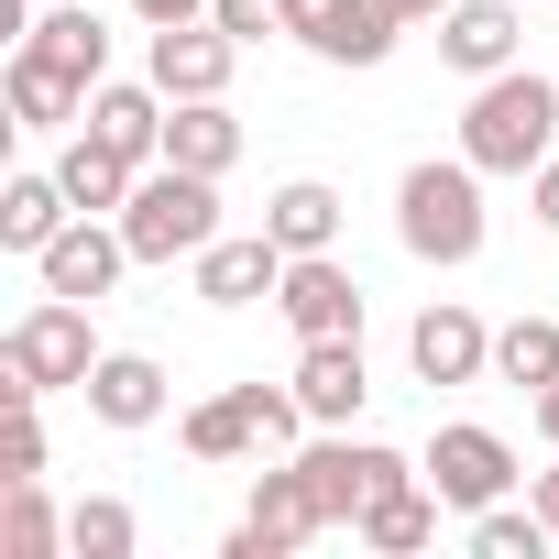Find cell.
I'll use <instances>...</instances> for the list:
<instances>
[{
    "mask_svg": "<svg viewBox=\"0 0 559 559\" xmlns=\"http://www.w3.org/2000/svg\"><path fill=\"white\" fill-rule=\"evenodd\" d=\"M384 12H395V23H439V12H450V0H384Z\"/></svg>",
    "mask_w": 559,
    "mask_h": 559,
    "instance_id": "d590c367",
    "label": "cell"
},
{
    "mask_svg": "<svg viewBox=\"0 0 559 559\" xmlns=\"http://www.w3.org/2000/svg\"><path fill=\"white\" fill-rule=\"evenodd\" d=\"M526 209H537V230H559V154L526 176Z\"/></svg>",
    "mask_w": 559,
    "mask_h": 559,
    "instance_id": "1f68e13d",
    "label": "cell"
},
{
    "mask_svg": "<svg viewBox=\"0 0 559 559\" xmlns=\"http://www.w3.org/2000/svg\"><path fill=\"white\" fill-rule=\"evenodd\" d=\"M78 395H88V417H110V428H154V417H165V362L99 352V373H88Z\"/></svg>",
    "mask_w": 559,
    "mask_h": 559,
    "instance_id": "d6986e66",
    "label": "cell"
},
{
    "mask_svg": "<svg viewBox=\"0 0 559 559\" xmlns=\"http://www.w3.org/2000/svg\"><path fill=\"white\" fill-rule=\"evenodd\" d=\"M99 373V341H88V297H45L12 319L0 341V406L12 395H56V384H88Z\"/></svg>",
    "mask_w": 559,
    "mask_h": 559,
    "instance_id": "277c9868",
    "label": "cell"
},
{
    "mask_svg": "<svg viewBox=\"0 0 559 559\" xmlns=\"http://www.w3.org/2000/svg\"><path fill=\"white\" fill-rule=\"evenodd\" d=\"M297 341H362V286L341 252H286V286H274Z\"/></svg>",
    "mask_w": 559,
    "mask_h": 559,
    "instance_id": "52a82bcc",
    "label": "cell"
},
{
    "mask_svg": "<svg viewBox=\"0 0 559 559\" xmlns=\"http://www.w3.org/2000/svg\"><path fill=\"white\" fill-rule=\"evenodd\" d=\"M493 373L504 384H559V319H515V330H493Z\"/></svg>",
    "mask_w": 559,
    "mask_h": 559,
    "instance_id": "484cf974",
    "label": "cell"
},
{
    "mask_svg": "<svg viewBox=\"0 0 559 559\" xmlns=\"http://www.w3.org/2000/svg\"><path fill=\"white\" fill-rule=\"evenodd\" d=\"M526 504H537V515H548V537H559V461H548V472L526 483Z\"/></svg>",
    "mask_w": 559,
    "mask_h": 559,
    "instance_id": "836d02e7",
    "label": "cell"
},
{
    "mask_svg": "<svg viewBox=\"0 0 559 559\" xmlns=\"http://www.w3.org/2000/svg\"><path fill=\"white\" fill-rule=\"evenodd\" d=\"M0 88H12V121H23V132H67V121H88V78L45 67L34 45H12V67H0Z\"/></svg>",
    "mask_w": 559,
    "mask_h": 559,
    "instance_id": "2e32d148",
    "label": "cell"
},
{
    "mask_svg": "<svg viewBox=\"0 0 559 559\" xmlns=\"http://www.w3.org/2000/svg\"><path fill=\"white\" fill-rule=\"evenodd\" d=\"M132 263H198L219 241V176H187V165H143V187L110 209Z\"/></svg>",
    "mask_w": 559,
    "mask_h": 559,
    "instance_id": "3957f363",
    "label": "cell"
},
{
    "mask_svg": "<svg viewBox=\"0 0 559 559\" xmlns=\"http://www.w3.org/2000/svg\"><path fill=\"white\" fill-rule=\"evenodd\" d=\"M439 56L461 78H504L515 67V12H504V0H450V12H439Z\"/></svg>",
    "mask_w": 559,
    "mask_h": 559,
    "instance_id": "e0dca14e",
    "label": "cell"
},
{
    "mask_svg": "<svg viewBox=\"0 0 559 559\" xmlns=\"http://www.w3.org/2000/svg\"><path fill=\"white\" fill-rule=\"evenodd\" d=\"M121 263H132V241H121V219L99 230V209H78V219H67V230H56L45 252H34L45 297H88V308H99V297L121 286Z\"/></svg>",
    "mask_w": 559,
    "mask_h": 559,
    "instance_id": "9c48e42d",
    "label": "cell"
},
{
    "mask_svg": "<svg viewBox=\"0 0 559 559\" xmlns=\"http://www.w3.org/2000/svg\"><path fill=\"white\" fill-rule=\"evenodd\" d=\"M154 165L230 176V165H241V121H230V99H165V154H154Z\"/></svg>",
    "mask_w": 559,
    "mask_h": 559,
    "instance_id": "5bb4252c",
    "label": "cell"
},
{
    "mask_svg": "<svg viewBox=\"0 0 559 559\" xmlns=\"http://www.w3.org/2000/svg\"><path fill=\"white\" fill-rule=\"evenodd\" d=\"M286 34L308 45V56H330V67H384V45L406 34L384 0H286Z\"/></svg>",
    "mask_w": 559,
    "mask_h": 559,
    "instance_id": "ba28073f",
    "label": "cell"
},
{
    "mask_svg": "<svg viewBox=\"0 0 559 559\" xmlns=\"http://www.w3.org/2000/svg\"><path fill=\"white\" fill-rule=\"evenodd\" d=\"M352 537H362V548H384V559L428 548V537H439V483H406V493L362 504V515H352Z\"/></svg>",
    "mask_w": 559,
    "mask_h": 559,
    "instance_id": "603a6c76",
    "label": "cell"
},
{
    "mask_svg": "<svg viewBox=\"0 0 559 559\" xmlns=\"http://www.w3.org/2000/svg\"><path fill=\"white\" fill-rule=\"evenodd\" d=\"M548 548H559V537H548L537 504H526V515H515V504H483V515H472V559H548Z\"/></svg>",
    "mask_w": 559,
    "mask_h": 559,
    "instance_id": "83f0119b",
    "label": "cell"
},
{
    "mask_svg": "<svg viewBox=\"0 0 559 559\" xmlns=\"http://www.w3.org/2000/svg\"><path fill=\"white\" fill-rule=\"evenodd\" d=\"M67 219H78L67 176H12V187H0V252H45Z\"/></svg>",
    "mask_w": 559,
    "mask_h": 559,
    "instance_id": "ffe728a7",
    "label": "cell"
},
{
    "mask_svg": "<svg viewBox=\"0 0 559 559\" xmlns=\"http://www.w3.org/2000/svg\"><path fill=\"white\" fill-rule=\"evenodd\" d=\"M308 461V483H319V504H330V526H352L362 504H384V493H406L428 461H395L384 439H319V450H297Z\"/></svg>",
    "mask_w": 559,
    "mask_h": 559,
    "instance_id": "8992f818",
    "label": "cell"
},
{
    "mask_svg": "<svg viewBox=\"0 0 559 559\" xmlns=\"http://www.w3.org/2000/svg\"><path fill=\"white\" fill-rule=\"evenodd\" d=\"M56 176H67V198H78V209H121V198L143 187V165H132L121 143H99V132H78V143L56 154Z\"/></svg>",
    "mask_w": 559,
    "mask_h": 559,
    "instance_id": "7402d4cb",
    "label": "cell"
},
{
    "mask_svg": "<svg viewBox=\"0 0 559 559\" xmlns=\"http://www.w3.org/2000/svg\"><path fill=\"white\" fill-rule=\"evenodd\" d=\"M0 493H12V504H0V559H56L67 548V515L34 483H0Z\"/></svg>",
    "mask_w": 559,
    "mask_h": 559,
    "instance_id": "d4e9b609",
    "label": "cell"
},
{
    "mask_svg": "<svg viewBox=\"0 0 559 559\" xmlns=\"http://www.w3.org/2000/svg\"><path fill=\"white\" fill-rule=\"evenodd\" d=\"M319 526H330V504H319L308 461H286V472L252 483V504H241V526H230V559H297Z\"/></svg>",
    "mask_w": 559,
    "mask_h": 559,
    "instance_id": "5b68a950",
    "label": "cell"
},
{
    "mask_svg": "<svg viewBox=\"0 0 559 559\" xmlns=\"http://www.w3.org/2000/svg\"><path fill=\"white\" fill-rule=\"evenodd\" d=\"M461 154H472L483 176H537V165L559 154V78H537V67L483 78L472 110H461Z\"/></svg>",
    "mask_w": 559,
    "mask_h": 559,
    "instance_id": "6da1fadb",
    "label": "cell"
},
{
    "mask_svg": "<svg viewBox=\"0 0 559 559\" xmlns=\"http://www.w3.org/2000/svg\"><path fill=\"white\" fill-rule=\"evenodd\" d=\"M526 406H537V439H548V450H559V384H537V395H526Z\"/></svg>",
    "mask_w": 559,
    "mask_h": 559,
    "instance_id": "e575fe53",
    "label": "cell"
},
{
    "mask_svg": "<svg viewBox=\"0 0 559 559\" xmlns=\"http://www.w3.org/2000/svg\"><path fill=\"white\" fill-rule=\"evenodd\" d=\"M263 230L286 241V252H330V241H341V198H330L319 176H297V187L263 198Z\"/></svg>",
    "mask_w": 559,
    "mask_h": 559,
    "instance_id": "cb8c5ba5",
    "label": "cell"
},
{
    "mask_svg": "<svg viewBox=\"0 0 559 559\" xmlns=\"http://www.w3.org/2000/svg\"><path fill=\"white\" fill-rule=\"evenodd\" d=\"M395 241H406L417 263H472V252H483V165H472V154L406 165V176H395Z\"/></svg>",
    "mask_w": 559,
    "mask_h": 559,
    "instance_id": "7a4b0ae2",
    "label": "cell"
},
{
    "mask_svg": "<svg viewBox=\"0 0 559 559\" xmlns=\"http://www.w3.org/2000/svg\"><path fill=\"white\" fill-rule=\"evenodd\" d=\"M88 132H99V143H121L132 165H154V154H165V88H154V78H143V88L99 78V88H88Z\"/></svg>",
    "mask_w": 559,
    "mask_h": 559,
    "instance_id": "ac0fdd59",
    "label": "cell"
},
{
    "mask_svg": "<svg viewBox=\"0 0 559 559\" xmlns=\"http://www.w3.org/2000/svg\"><path fill=\"white\" fill-rule=\"evenodd\" d=\"M406 362H417V384H483L493 373V330L472 308H428L406 330Z\"/></svg>",
    "mask_w": 559,
    "mask_h": 559,
    "instance_id": "4fadbf2b",
    "label": "cell"
},
{
    "mask_svg": "<svg viewBox=\"0 0 559 559\" xmlns=\"http://www.w3.org/2000/svg\"><path fill=\"white\" fill-rule=\"evenodd\" d=\"M45 395H12V428H0V483H45Z\"/></svg>",
    "mask_w": 559,
    "mask_h": 559,
    "instance_id": "f546056e",
    "label": "cell"
},
{
    "mask_svg": "<svg viewBox=\"0 0 559 559\" xmlns=\"http://www.w3.org/2000/svg\"><path fill=\"white\" fill-rule=\"evenodd\" d=\"M230 56H241V34H219V23H165L143 78H154L165 99H219V88H230Z\"/></svg>",
    "mask_w": 559,
    "mask_h": 559,
    "instance_id": "7c38bea8",
    "label": "cell"
},
{
    "mask_svg": "<svg viewBox=\"0 0 559 559\" xmlns=\"http://www.w3.org/2000/svg\"><path fill=\"white\" fill-rule=\"evenodd\" d=\"M187 450H198V461H241V450H263V439H252L241 384H230V395H209V406H187Z\"/></svg>",
    "mask_w": 559,
    "mask_h": 559,
    "instance_id": "4316f807",
    "label": "cell"
},
{
    "mask_svg": "<svg viewBox=\"0 0 559 559\" xmlns=\"http://www.w3.org/2000/svg\"><path fill=\"white\" fill-rule=\"evenodd\" d=\"M297 395H308V417H319V428H352V417H362V395H373L362 341H297Z\"/></svg>",
    "mask_w": 559,
    "mask_h": 559,
    "instance_id": "9a60e30c",
    "label": "cell"
},
{
    "mask_svg": "<svg viewBox=\"0 0 559 559\" xmlns=\"http://www.w3.org/2000/svg\"><path fill=\"white\" fill-rule=\"evenodd\" d=\"M428 483H439V504H461V515H483V504H504V483H515V450L493 439V428H439L428 439Z\"/></svg>",
    "mask_w": 559,
    "mask_h": 559,
    "instance_id": "30bf717a",
    "label": "cell"
},
{
    "mask_svg": "<svg viewBox=\"0 0 559 559\" xmlns=\"http://www.w3.org/2000/svg\"><path fill=\"white\" fill-rule=\"evenodd\" d=\"M286 286V241L274 230H219L209 252H198V297L209 308H252V297H274Z\"/></svg>",
    "mask_w": 559,
    "mask_h": 559,
    "instance_id": "8fae6325",
    "label": "cell"
},
{
    "mask_svg": "<svg viewBox=\"0 0 559 559\" xmlns=\"http://www.w3.org/2000/svg\"><path fill=\"white\" fill-rule=\"evenodd\" d=\"M132 12H143V23L165 34V23H209V0H132Z\"/></svg>",
    "mask_w": 559,
    "mask_h": 559,
    "instance_id": "d6a6232c",
    "label": "cell"
},
{
    "mask_svg": "<svg viewBox=\"0 0 559 559\" xmlns=\"http://www.w3.org/2000/svg\"><path fill=\"white\" fill-rule=\"evenodd\" d=\"M132 537H143V526H132L121 493H88V504L67 515V548H78V559H132Z\"/></svg>",
    "mask_w": 559,
    "mask_h": 559,
    "instance_id": "f1b7e54d",
    "label": "cell"
},
{
    "mask_svg": "<svg viewBox=\"0 0 559 559\" xmlns=\"http://www.w3.org/2000/svg\"><path fill=\"white\" fill-rule=\"evenodd\" d=\"M209 23L241 34V45H263V34H286V0H209Z\"/></svg>",
    "mask_w": 559,
    "mask_h": 559,
    "instance_id": "4dcf8cb0",
    "label": "cell"
},
{
    "mask_svg": "<svg viewBox=\"0 0 559 559\" xmlns=\"http://www.w3.org/2000/svg\"><path fill=\"white\" fill-rule=\"evenodd\" d=\"M23 45H34L45 67H67V78H88V88L110 78V23L88 12V0H67V12H45V23L23 34Z\"/></svg>",
    "mask_w": 559,
    "mask_h": 559,
    "instance_id": "44dd1931",
    "label": "cell"
}]
</instances>
